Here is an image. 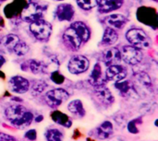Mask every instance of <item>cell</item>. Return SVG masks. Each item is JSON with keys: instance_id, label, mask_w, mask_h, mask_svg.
I'll list each match as a JSON object with an SVG mask.
<instances>
[{"instance_id": "cell-1", "label": "cell", "mask_w": 158, "mask_h": 141, "mask_svg": "<svg viewBox=\"0 0 158 141\" xmlns=\"http://www.w3.org/2000/svg\"><path fill=\"white\" fill-rule=\"evenodd\" d=\"M5 119L17 129H25L29 127L34 119V115L31 111L28 110L25 106L14 103L10 104L4 110Z\"/></svg>"}, {"instance_id": "cell-2", "label": "cell", "mask_w": 158, "mask_h": 141, "mask_svg": "<svg viewBox=\"0 0 158 141\" xmlns=\"http://www.w3.org/2000/svg\"><path fill=\"white\" fill-rule=\"evenodd\" d=\"M47 6L39 3H28L20 12L23 21L31 23L44 18Z\"/></svg>"}, {"instance_id": "cell-3", "label": "cell", "mask_w": 158, "mask_h": 141, "mask_svg": "<svg viewBox=\"0 0 158 141\" xmlns=\"http://www.w3.org/2000/svg\"><path fill=\"white\" fill-rule=\"evenodd\" d=\"M29 30H30L31 35L38 42H44L50 39V37L52 35L53 27L50 22H48L47 20H44L43 18V19H39L37 21L30 23Z\"/></svg>"}, {"instance_id": "cell-4", "label": "cell", "mask_w": 158, "mask_h": 141, "mask_svg": "<svg viewBox=\"0 0 158 141\" xmlns=\"http://www.w3.org/2000/svg\"><path fill=\"white\" fill-rule=\"evenodd\" d=\"M126 39L131 45L139 49L148 48L151 44V39L147 33L139 28H132L129 30L126 33Z\"/></svg>"}, {"instance_id": "cell-5", "label": "cell", "mask_w": 158, "mask_h": 141, "mask_svg": "<svg viewBox=\"0 0 158 141\" xmlns=\"http://www.w3.org/2000/svg\"><path fill=\"white\" fill-rule=\"evenodd\" d=\"M69 99V93L62 88H56L45 92L44 100L45 103L53 109L58 108Z\"/></svg>"}, {"instance_id": "cell-6", "label": "cell", "mask_w": 158, "mask_h": 141, "mask_svg": "<svg viewBox=\"0 0 158 141\" xmlns=\"http://www.w3.org/2000/svg\"><path fill=\"white\" fill-rule=\"evenodd\" d=\"M90 67L89 59L81 54L73 55L68 62L67 68L69 74L79 76L85 73Z\"/></svg>"}, {"instance_id": "cell-7", "label": "cell", "mask_w": 158, "mask_h": 141, "mask_svg": "<svg viewBox=\"0 0 158 141\" xmlns=\"http://www.w3.org/2000/svg\"><path fill=\"white\" fill-rule=\"evenodd\" d=\"M121 60L131 66L138 65L143 57V54L141 49L132 45H124L120 50Z\"/></svg>"}, {"instance_id": "cell-8", "label": "cell", "mask_w": 158, "mask_h": 141, "mask_svg": "<svg viewBox=\"0 0 158 141\" xmlns=\"http://www.w3.org/2000/svg\"><path fill=\"white\" fill-rule=\"evenodd\" d=\"M94 95L97 102L104 107H111L115 103V97L112 91L105 85L94 86Z\"/></svg>"}, {"instance_id": "cell-9", "label": "cell", "mask_w": 158, "mask_h": 141, "mask_svg": "<svg viewBox=\"0 0 158 141\" xmlns=\"http://www.w3.org/2000/svg\"><path fill=\"white\" fill-rule=\"evenodd\" d=\"M8 90L15 94H24L30 91L31 82L24 77L17 75L8 79Z\"/></svg>"}, {"instance_id": "cell-10", "label": "cell", "mask_w": 158, "mask_h": 141, "mask_svg": "<svg viewBox=\"0 0 158 141\" xmlns=\"http://www.w3.org/2000/svg\"><path fill=\"white\" fill-rule=\"evenodd\" d=\"M89 135H92L90 137L95 138L100 140L110 139L114 136V125L111 121H104L97 127L92 130Z\"/></svg>"}, {"instance_id": "cell-11", "label": "cell", "mask_w": 158, "mask_h": 141, "mask_svg": "<svg viewBox=\"0 0 158 141\" xmlns=\"http://www.w3.org/2000/svg\"><path fill=\"white\" fill-rule=\"evenodd\" d=\"M127 77H128L127 68L119 64H116V65L107 66V68L106 69V72H105V79L106 81L118 82V81L126 79Z\"/></svg>"}, {"instance_id": "cell-12", "label": "cell", "mask_w": 158, "mask_h": 141, "mask_svg": "<svg viewBox=\"0 0 158 141\" xmlns=\"http://www.w3.org/2000/svg\"><path fill=\"white\" fill-rule=\"evenodd\" d=\"M62 41H63L64 45L72 52L78 51L82 43L79 35L71 27H69L64 31L62 35Z\"/></svg>"}, {"instance_id": "cell-13", "label": "cell", "mask_w": 158, "mask_h": 141, "mask_svg": "<svg viewBox=\"0 0 158 141\" xmlns=\"http://www.w3.org/2000/svg\"><path fill=\"white\" fill-rule=\"evenodd\" d=\"M75 15V8L69 3H62L56 7L55 18L59 21H71Z\"/></svg>"}, {"instance_id": "cell-14", "label": "cell", "mask_w": 158, "mask_h": 141, "mask_svg": "<svg viewBox=\"0 0 158 141\" xmlns=\"http://www.w3.org/2000/svg\"><path fill=\"white\" fill-rule=\"evenodd\" d=\"M138 18L141 22L145 23L148 26L156 28L157 25V14L155 9L150 7H142L138 11Z\"/></svg>"}, {"instance_id": "cell-15", "label": "cell", "mask_w": 158, "mask_h": 141, "mask_svg": "<svg viewBox=\"0 0 158 141\" xmlns=\"http://www.w3.org/2000/svg\"><path fill=\"white\" fill-rule=\"evenodd\" d=\"M102 59L106 66L118 64L121 61L120 50L117 47H109L103 52Z\"/></svg>"}, {"instance_id": "cell-16", "label": "cell", "mask_w": 158, "mask_h": 141, "mask_svg": "<svg viewBox=\"0 0 158 141\" xmlns=\"http://www.w3.org/2000/svg\"><path fill=\"white\" fill-rule=\"evenodd\" d=\"M115 89L120 93V95L124 96V97H130V98H135V97H139V94L136 91V89L134 88L133 84H131L129 80H121V81H118L114 84Z\"/></svg>"}, {"instance_id": "cell-17", "label": "cell", "mask_w": 158, "mask_h": 141, "mask_svg": "<svg viewBox=\"0 0 158 141\" xmlns=\"http://www.w3.org/2000/svg\"><path fill=\"white\" fill-rule=\"evenodd\" d=\"M67 109L69 113H70L71 115H73L77 119H82L86 115V110L83 102L81 99L71 100L67 104Z\"/></svg>"}, {"instance_id": "cell-18", "label": "cell", "mask_w": 158, "mask_h": 141, "mask_svg": "<svg viewBox=\"0 0 158 141\" xmlns=\"http://www.w3.org/2000/svg\"><path fill=\"white\" fill-rule=\"evenodd\" d=\"M124 4V0H97L98 12L102 14L110 13L120 8Z\"/></svg>"}, {"instance_id": "cell-19", "label": "cell", "mask_w": 158, "mask_h": 141, "mask_svg": "<svg viewBox=\"0 0 158 141\" xmlns=\"http://www.w3.org/2000/svg\"><path fill=\"white\" fill-rule=\"evenodd\" d=\"M134 79H135V83L141 88V90L145 91L146 92L152 93L154 92V87H153V82L150 78V76L145 73V72H137L134 74Z\"/></svg>"}, {"instance_id": "cell-20", "label": "cell", "mask_w": 158, "mask_h": 141, "mask_svg": "<svg viewBox=\"0 0 158 141\" xmlns=\"http://www.w3.org/2000/svg\"><path fill=\"white\" fill-rule=\"evenodd\" d=\"M105 21L106 24H108L109 27L113 29H123L125 25L128 23L129 19L127 17L121 14H112L107 16L105 18Z\"/></svg>"}, {"instance_id": "cell-21", "label": "cell", "mask_w": 158, "mask_h": 141, "mask_svg": "<svg viewBox=\"0 0 158 141\" xmlns=\"http://www.w3.org/2000/svg\"><path fill=\"white\" fill-rule=\"evenodd\" d=\"M51 118L56 125L64 127V128H70L72 127V119L65 113H62L60 111H53L51 113Z\"/></svg>"}, {"instance_id": "cell-22", "label": "cell", "mask_w": 158, "mask_h": 141, "mask_svg": "<svg viewBox=\"0 0 158 141\" xmlns=\"http://www.w3.org/2000/svg\"><path fill=\"white\" fill-rule=\"evenodd\" d=\"M76 33L79 35L82 42H87L91 38V30L90 28L82 21H75L70 26Z\"/></svg>"}, {"instance_id": "cell-23", "label": "cell", "mask_w": 158, "mask_h": 141, "mask_svg": "<svg viewBox=\"0 0 158 141\" xmlns=\"http://www.w3.org/2000/svg\"><path fill=\"white\" fill-rule=\"evenodd\" d=\"M28 69L34 75H44L48 73V65L44 61L37 59H31L26 62Z\"/></svg>"}, {"instance_id": "cell-24", "label": "cell", "mask_w": 158, "mask_h": 141, "mask_svg": "<svg viewBox=\"0 0 158 141\" xmlns=\"http://www.w3.org/2000/svg\"><path fill=\"white\" fill-rule=\"evenodd\" d=\"M44 139L45 141H64L65 133L61 128L49 127L44 132Z\"/></svg>"}, {"instance_id": "cell-25", "label": "cell", "mask_w": 158, "mask_h": 141, "mask_svg": "<svg viewBox=\"0 0 158 141\" xmlns=\"http://www.w3.org/2000/svg\"><path fill=\"white\" fill-rule=\"evenodd\" d=\"M89 80H90V83L93 84L94 86H98V85H102L106 83V79H103L102 67L99 63H96L94 66L93 70L90 74Z\"/></svg>"}, {"instance_id": "cell-26", "label": "cell", "mask_w": 158, "mask_h": 141, "mask_svg": "<svg viewBox=\"0 0 158 141\" xmlns=\"http://www.w3.org/2000/svg\"><path fill=\"white\" fill-rule=\"evenodd\" d=\"M118 40V33L117 32V30L111 27H107L103 34V38H102V44L106 45V46H110L115 44Z\"/></svg>"}, {"instance_id": "cell-27", "label": "cell", "mask_w": 158, "mask_h": 141, "mask_svg": "<svg viewBox=\"0 0 158 141\" xmlns=\"http://www.w3.org/2000/svg\"><path fill=\"white\" fill-rule=\"evenodd\" d=\"M20 41V39L15 35V34H12V33H9V34H6V36L2 37L1 39V43L2 45L4 46V48H6L8 52L12 53L14 47L16 46V44Z\"/></svg>"}, {"instance_id": "cell-28", "label": "cell", "mask_w": 158, "mask_h": 141, "mask_svg": "<svg viewBox=\"0 0 158 141\" xmlns=\"http://www.w3.org/2000/svg\"><path fill=\"white\" fill-rule=\"evenodd\" d=\"M25 6H26L25 1H23L21 4H20V3L19 4L18 0H15L13 3L7 5V6L5 7V9H4V10H5V15H6L7 18H10L16 16V15L19 13V11L21 12V10L23 9V7H24Z\"/></svg>"}, {"instance_id": "cell-29", "label": "cell", "mask_w": 158, "mask_h": 141, "mask_svg": "<svg viewBox=\"0 0 158 141\" xmlns=\"http://www.w3.org/2000/svg\"><path fill=\"white\" fill-rule=\"evenodd\" d=\"M48 87V84L43 80V79H34L33 81H31V95L33 96H38L41 93H43L46 88Z\"/></svg>"}, {"instance_id": "cell-30", "label": "cell", "mask_w": 158, "mask_h": 141, "mask_svg": "<svg viewBox=\"0 0 158 141\" xmlns=\"http://www.w3.org/2000/svg\"><path fill=\"white\" fill-rule=\"evenodd\" d=\"M143 124V119L142 117H138V118H134L131 121H129V123L127 124V130L130 134L131 135H136L140 132L139 129V126Z\"/></svg>"}, {"instance_id": "cell-31", "label": "cell", "mask_w": 158, "mask_h": 141, "mask_svg": "<svg viewBox=\"0 0 158 141\" xmlns=\"http://www.w3.org/2000/svg\"><path fill=\"white\" fill-rule=\"evenodd\" d=\"M29 50H30L29 45H28L25 42L19 41V42L16 44V46L14 47L12 53H14L17 56H24V55H26V54H28Z\"/></svg>"}, {"instance_id": "cell-32", "label": "cell", "mask_w": 158, "mask_h": 141, "mask_svg": "<svg viewBox=\"0 0 158 141\" xmlns=\"http://www.w3.org/2000/svg\"><path fill=\"white\" fill-rule=\"evenodd\" d=\"M78 6L85 11L92 10L97 6V0H76Z\"/></svg>"}, {"instance_id": "cell-33", "label": "cell", "mask_w": 158, "mask_h": 141, "mask_svg": "<svg viewBox=\"0 0 158 141\" xmlns=\"http://www.w3.org/2000/svg\"><path fill=\"white\" fill-rule=\"evenodd\" d=\"M50 79H51V80H52L55 84H56V85H61V84H63L64 81H65V77H64L62 74H60V72H59L58 70L53 71V72L51 73V75H50Z\"/></svg>"}, {"instance_id": "cell-34", "label": "cell", "mask_w": 158, "mask_h": 141, "mask_svg": "<svg viewBox=\"0 0 158 141\" xmlns=\"http://www.w3.org/2000/svg\"><path fill=\"white\" fill-rule=\"evenodd\" d=\"M37 130L35 128H30L25 131L23 138L27 141H36L37 140Z\"/></svg>"}, {"instance_id": "cell-35", "label": "cell", "mask_w": 158, "mask_h": 141, "mask_svg": "<svg viewBox=\"0 0 158 141\" xmlns=\"http://www.w3.org/2000/svg\"><path fill=\"white\" fill-rule=\"evenodd\" d=\"M0 141H19L16 137L13 135L5 133V132H0Z\"/></svg>"}, {"instance_id": "cell-36", "label": "cell", "mask_w": 158, "mask_h": 141, "mask_svg": "<svg viewBox=\"0 0 158 141\" xmlns=\"http://www.w3.org/2000/svg\"><path fill=\"white\" fill-rule=\"evenodd\" d=\"M43 120H44V115H37L33 119V121H35V123H41V122H43Z\"/></svg>"}, {"instance_id": "cell-37", "label": "cell", "mask_w": 158, "mask_h": 141, "mask_svg": "<svg viewBox=\"0 0 158 141\" xmlns=\"http://www.w3.org/2000/svg\"><path fill=\"white\" fill-rule=\"evenodd\" d=\"M5 64H6V58H5L2 54H0V68H1Z\"/></svg>"}, {"instance_id": "cell-38", "label": "cell", "mask_w": 158, "mask_h": 141, "mask_svg": "<svg viewBox=\"0 0 158 141\" xmlns=\"http://www.w3.org/2000/svg\"><path fill=\"white\" fill-rule=\"evenodd\" d=\"M29 3H38L40 0H27Z\"/></svg>"}, {"instance_id": "cell-39", "label": "cell", "mask_w": 158, "mask_h": 141, "mask_svg": "<svg viewBox=\"0 0 158 141\" xmlns=\"http://www.w3.org/2000/svg\"><path fill=\"white\" fill-rule=\"evenodd\" d=\"M55 1H58V2H62V1H64V0H55Z\"/></svg>"}, {"instance_id": "cell-40", "label": "cell", "mask_w": 158, "mask_h": 141, "mask_svg": "<svg viewBox=\"0 0 158 141\" xmlns=\"http://www.w3.org/2000/svg\"><path fill=\"white\" fill-rule=\"evenodd\" d=\"M5 1H6V0H0V2H5Z\"/></svg>"}, {"instance_id": "cell-41", "label": "cell", "mask_w": 158, "mask_h": 141, "mask_svg": "<svg viewBox=\"0 0 158 141\" xmlns=\"http://www.w3.org/2000/svg\"><path fill=\"white\" fill-rule=\"evenodd\" d=\"M153 1H155V2H158V0H153Z\"/></svg>"}, {"instance_id": "cell-42", "label": "cell", "mask_w": 158, "mask_h": 141, "mask_svg": "<svg viewBox=\"0 0 158 141\" xmlns=\"http://www.w3.org/2000/svg\"><path fill=\"white\" fill-rule=\"evenodd\" d=\"M0 22H1V17H0Z\"/></svg>"}]
</instances>
